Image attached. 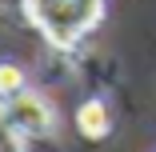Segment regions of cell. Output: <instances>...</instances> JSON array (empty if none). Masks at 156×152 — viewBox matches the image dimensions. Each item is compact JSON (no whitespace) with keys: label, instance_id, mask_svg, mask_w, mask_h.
I'll list each match as a JSON object with an SVG mask.
<instances>
[{"label":"cell","instance_id":"1","mask_svg":"<svg viewBox=\"0 0 156 152\" xmlns=\"http://www.w3.org/2000/svg\"><path fill=\"white\" fill-rule=\"evenodd\" d=\"M28 16L56 48H76L104 16V0H24Z\"/></svg>","mask_w":156,"mask_h":152},{"label":"cell","instance_id":"4","mask_svg":"<svg viewBox=\"0 0 156 152\" xmlns=\"http://www.w3.org/2000/svg\"><path fill=\"white\" fill-rule=\"evenodd\" d=\"M24 92V72L16 68V64H0V96H20Z\"/></svg>","mask_w":156,"mask_h":152},{"label":"cell","instance_id":"3","mask_svg":"<svg viewBox=\"0 0 156 152\" xmlns=\"http://www.w3.org/2000/svg\"><path fill=\"white\" fill-rule=\"evenodd\" d=\"M76 128H80V136H88V140H104V136L112 132L108 104H104V100H84L80 112H76Z\"/></svg>","mask_w":156,"mask_h":152},{"label":"cell","instance_id":"5","mask_svg":"<svg viewBox=\"0 0 156 152\" xmlns=\"http://www.w3.org/2000/svg\"><path fill=\"white\" fill-rule=\"evenodd\" d=\"M12 136H16V128H12V120H8V108L0 104V148H8Z\"/></svg>","mask_w":156,"mask_h":152},{"label":"cell","instance_id":"2","mask_svg":"<svg viewBox=\"0 0 156 152\" xmlns=\"http://www.w3.org/2000/svg\"><path fill=\"white\" fill-rule=\"evenodd\" d=\"M8 120H12V128L20 136H48L52 124H56V116H52V104L36 92H20L12 96L8 104Z\"/></svg>","mask_w":156,"mask_h":152}]
</instances>
